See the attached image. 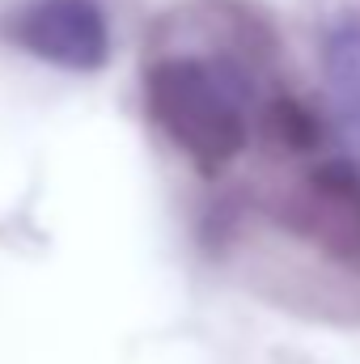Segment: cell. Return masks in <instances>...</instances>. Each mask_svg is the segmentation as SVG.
<instances>
[{"label": "cell", "mask_w": 360, "mask_h": 364, "mask_svg": "<svg viewBox=\"0 0 360 364\" xmlns=\"http://www.w3.org/2000/svg\"><path fill=\"white\" fill-rule=\"evenodd\" d=\"M149 114L199 174H221L246 153L255 77L229 55H166L144 81Z\"/></svg>", "instance_id": "1"}, {"label": "cell", "mask_w": 360, "mask_h": 364, "mask_svg": "<svg viewBox=\"0 0 360 364\" xmlns=\"http://www.w3.org/2000/svg\"><path fill=\"white\" fill-rule=\"evenodd\" d=\"M284 225L335 263L360 267V170L348 157L314 161L284 199Z\"/></svg>", "instance_id": "2"}, {"label": "cell", "mask_w": 360, "mask_h": 364, "mask_svg": "<svg viewBox=\"0 0 360 364\" xmlns=\"http://www.w3.org/2000/svg\"><path fill=\"white\" fill-rule=\"evenodd\" d=\"M17 43L68 73H97L110 55V30L93 0H34L17 17Z\"/></svg>", "instance_id": "3"}]
</instances>
